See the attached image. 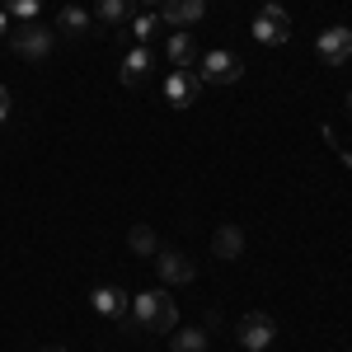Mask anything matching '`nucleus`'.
<instances>
[{"label":"nucleus","instance_id":"14","mask_svg":"<svg viewBox=\"0 0 352 352\" xmlns=\"http://www.w3.org/2000/svg\"><path fill=\"white\" fill-rule=\"evenodd\" d=\"M169 352H207V329H174Z\"/></svg>","mask_w":352,"mask_h":352},{"label":"nucleus","instance_id":"18","mask_svg":"<svg viewBox=\"0 0 352 352\" xmlns=\"http://www.w3.org/2000/svg\"><path fill=\"white\" fill-rule=\"evenodd\" d=\"M127 244H132V254H141V258L160 254V240H155V230H151V226H132V235H127Z\"/></svg>","mask_w":352,"mask_h":352},{"label":"nucleus","instance_id":"22","mask_svg":"<svg viewBox=\"0 0 352 352\" xmlns=\"http://www.w3.org/2000/svg\"><path fill=\"white\" fill-rule=\"evenodd\" d=\"M43 352H66V348H43Z\"/></svg>","mask_w":352,"mask_h":352},{"label":"nucleus","instance_id":"19","mask_svg":"<svg viewBox=\"0 0 352 352\" xmlns=\"http://www.w3.org/2000/svg\"><path fill=\"white\" fill-rule=\"evenodd\" d=\"M38 10H43V0H5V14H10V19H19V24L38 19Z\"/></svg>","mask_w":352,"mask_h":352},{"label":"nucleus","instance_id":"20","mask_svg":"<svg viewBox=\"0 0 352 352\" xmlns=\"http://www.w3.org/2000/svg\"><path fill=\"white\" fill-rule=\"evenodd\" d=\"M5 118H10V89L0 85V122H5Z\"/></svg>","mask_w":352,"mask_h":352},{"label":"nucleus","instance_id":"23","mask_svg":"<svg viewBox=\"0 0 352 352\" xmlns=\"http://www.w3.org/2000/svg\"><path fill=\"white\" fill-rule=\"evenodd\" d=\"M263 5H282V0H263Z\"/></svg>","mask_w":352,"mask_h":352},{"label":"nucleus","instance_id":"7","mask_svg":"<svg viewBox=\"0 0 352 352\" xmlns=\"http://www.w3.org/2000/svg\"><path fill=\"white\" fill-rule=\"evenodd\" d=\"M155 268H160L164 287H188L192 277H197L192 258H188V254H179V249H160V254H155Z\"/></svg>","mask_w":352,"mask_h":352},{"label":"nucleus","instance_id":"24","mask_svg":"<svg viewBox=\"0 0 352 352\" xmlns=\"http://www.w3.org/2000/svg\"><path fill=\"white\" fill-rule=\"evenodd\" d=\"M348 113H352V94H348Z\"/></svg>","mask_w":352,"mask_h":352},{"label":"nucleus","instance_id":"6","mask_svg":"<svg viewBox=\"0 0 352 352\" xmlns=\"http://www.w3.org/2000/svg\"><path fill=\"white\" fill-rule=\"evenodd\" d=\"M197 76H202V85H235L244 76V61L235 52H207Z\"/></svg>","mask_w":352,"mask_h":352},{"label":"nucleus","instance_id":"12","mask_svg":"<svg viewBox=\"0 0 352 352\" xmlns=\"http://www.w3.org/2000/svg\"><path fill=\"white\" fill-rule=\"evenodd\" d=\"M212 249H217V258H240L244 254V230L240 226H221L217 235H212Z\"/></svg>","mask_w":352,"mask_h":352},{"label":"nucleus","instance_id":"15","mask_svg":"<svg viewBox=\"0 0 352 352\" xmlns=\"http://www.w3.org/2000/svg\"><path fill=\"white\" fill-rule=\"evenodd\" d=\"M127 10H132V0H99V5H94V14H99V24H109V28L127 24Z\"/></svg>","mask_w":352,"mask_h":352},{"label":"nucleus","instance_id":"9","mask_svg":"<svg viewBox=\"0 0 352 352\" xmlns=\"http://www.w3.org/2000/svg\"><path fill=\"white\" fill-rule=\"evenodd\" d=\"M207 14V0H160V24L169 28H192Z\"/></svg>","mask_w":352,"mask_h":352},{"label":"nucleus","instance_id":"13","mask_svg":"<svg viewBox=\"0 0 352 352\" xmlns=\"http://www.w3.org/2000/svg\"><path fill=\"white\" fill-rule=\"evenodd\" d=\"M192 56H197L192 33L188 28H174V33H169V61H174V66H192Z\"/></svg>","mask_w":352,"mask_h":352},{"label":"nucleus","instance_id":"10","mask_svg":"<svg viewBox=\"0 0 352 352\" xmlns=\"http://www.w3.org/2000/svg\"><path fill=\"white\" fill-rule=\"evenodd\" d=\"M94 310L99 315H109V320H122L127 310H132V300H127V292H118V287H94Z\"/></svg>","mask_w":352,"mask_h":352},{"label":"nucleus","instance_id":"5","mask_svg":"<svg viewBox=\"0 0 352 352\" xmlns=\"http://www.w3.org/2000/svg\"><path fill=\"white\" fill-rule=\"evenodd\" d=\"M197 94H202V76H197L192 66H174L169 80H164V99H169V109H188V104H197Z\"/></svg>","mask_w":352,"mask_h":352},{"label":"nucleus","instance_id":"1","mask_svg":"<svg viewBox=\"0 0 352 352\" xmlns=\"http://www.w3.org/2000/svg\"><path fill=\"white\" fill-rule=\"evenodd\" d=\"M127 315H132L127 329H151V333H174L179 329V305H174L169 292H136Z\"/></svg>","mask_w":352,"mask_h":352},{"label":"nucleus","instance_id":"17","mask_svg":"<svg viewBox=\"0 0 352 352\" xmlns=\"http://www.w3.org/2000/svg\"><path fill=\"white\" fill-rule=\"evenodd\" d=\"M56 28L76 38V33H85V28H89V14H85L80 5H61V14H56Z\"/></svg>","mask_w":352,"mask_h":352},{"label":"nucleus","instance_id":"21","mask_svg":"<svg viewBox=\"0 0 352 352\" xmlns=\"http://www.w3.org/2000/svg\"><path fill=\"white\" fill-rule=\"evenodd\" d=\"M5 28H10V14H5V10H0V33H5Z\"/></svg>","mask_w":352,"mask_h":352},{"label":"nucleus","instance_id":"16","mask_svg":"<svg viewBox=\"0 0 352 352\" xmlns=\"http://www.w3.org/2000/svg\"><path fill=\"white\" fill-rule=\"evenodd\" d=\"M132 38H136V47H151V33H155V28H160V10H146V14H136L132 24Z\"/></svg>","mask_w":352,"mask_h":352},{"label":"nucleus","instance_id":"11","mask_svg":"<svg viewBox=\"0 0 352 352\" xmlns=\"http://www.w3.org/2000/svg\"><path fill=\"white\" fill-rule=\"evenodd\" d=\"M146 76H151V47H132V52L122 56V85H132V89H136Z\"/></svg>","mask_w":352,"mask_h":352},{"label":"nucleus","instance_id":"8","mask_svg":"<svg viewBox=\"0 0 352 352\" xmlns=\"http://www.w3.org/2000/svg\"><path fill=\"white\" fill-rule=\"evenodd\" d=\"M315 52H320L324 66H343V61L352 56V28H343V24L324 28V33H320V43H315Z\"/></svg>","mask_w":352,"mask_h":352},{"label":"nucleus","instance_id":"3","mask_svg":"<svg viewBox=\"0 0 352 352\" xmlns=\"http://www.w3.org/2000/svg\"><path fill=\"white\" fill-rule=\"evenodd\" d=\"M249 33H254V38L263 43V47H282V43L292 38V14H287L282 5H263Z\"/></svg>","mask_w":352,"mask_h":352},{"label":"nucleus","instance_id":"4","mask_svg":"<svg viewBox=\"0 0 352 352\" xmlns=\"http://www.w3.org/2000/svg\"><path fill=\"white\" fill-rule=\"evenodd\" d=\"M272 333H277V324H272V315H263V310H249L240 324H235V338H240L244 352H268Z\"/></svg>","mask_w":352,"mask_h":352},{"label":"nucleus","instance_id":"2","mask_svg":"<svg viewBox=\"0 0 352 352\" xmlns=\"http://www.w3.org/2000/svg\"><path fill=\"white\" fill-rule=\"evenodd\" d=\"M52 43H56V33H52V28H43L38 19H28V24L10 28V47L24 56V61H43V56L52 52Z\"/></svg>","mask_w":352,"mask_h":352},{"label":"nucleus","instance_id":"25","mask_svg":"<svg viewBox=\"0 0 352 352\" xmlns=\"http://www.w3.org/2000/svg\"><path fill=\"white\" fill-rule=\"evenodd\" d=\"M146 5H160V0H146Z\"/></svg>","mask_w":352,"mask_h":352}]
</instances>
